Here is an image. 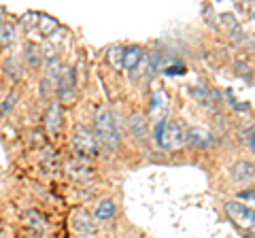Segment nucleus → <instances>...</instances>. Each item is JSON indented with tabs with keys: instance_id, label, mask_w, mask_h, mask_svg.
I'll use <instances>...</instances> for the list:
<instances>
[{
	"instance_id": "nucleus-1",
	"label": "nucleus",
	"mask_w": 255,
	"mask_h": 238,
	"mask_svg": "<svg viewBox=\"0 0 255 238\" xmlns=\"http://www.w3.org/2000/svg\"><path fill=\"white\" fill-rule=\"evenodd\" d=\"M94 136L98 140V145L102 147L105 153L115 151L119 145V134H117V125L115 119L111 115V111L107 107H98L94 115Z\"/></svg>"
},
{
	"instance_id": "nucleus-2",
	"label": "nucleus",
	"mask_w": 255,
	"mask_h": 238,
	"mask_svg": "<svg viewBox=\"0 0 255 238\" xmlns=\"http://www.w3.org/2000/svg\"><path fill=\"white\" fill-rule=\"evenodd\" d=\"M153 138H155V145L159 149H164V151H174V149H181L185 145V130H183L177 121L159 119V121H155Z\"/></svg>"
},
{
	"instance_id": "nucleus-3",
	"label": "nucleus",
	"mask_w": 255,
	"mask_h": 238,
	"mask_svg": "<svg viewBox=\"0 0 255 238\" xmlns=\"http://www.w3.org/2000/svg\"><path fill=\"white\" fill-rule=\"evenodd\" d=\"M73 149L79 160H92V157L98 155V140H96L94 132H90L85 125H79L75 128L73 134Z\"/></svg>"
},
{
	"instance_id": "nucleus-4",
	"label": "nucleus",
	"mask_w": 255,
	"mask_h": 238,
	"mask_svg": "<svg viewBox=\"0 0 255 238\" xmlns=\"http://www.w3.org/2000/svg\"><path fill=\"white\" fill-rule=\"evenodd\" d=\"M226 213L238 228H243V230H253L255 228V211L251 209V206L232 200V202H226Z\"/></svg>"
},
{
	"instance_id": "nucleus-5",
	"label": "nucleus",
	"mask_w": 255,
	"mask_h": 238,
	"mask_svg": "<svg viewBox=\"0 0 255 238\" xmlns=\"http://www.w3.org/2000/svg\"><path fill=\"white\" fill-rule=\"evenodd\" d=\"M55 94H58L62 105H68V102L75 100V96H77V73H75V68H64L62 70V77L58 81V87H55Z\"/></svg>"
},
{
	"instance_id": "nucleus-6",
	"label": "nucleus",
	"mask_w": 255,
	"mask_h": 238,
	"mask_svg": "<svg viewBox=\"0 0 255 238\" xmlns=\"http://www.w3.org/2000/svg\"><path fill=\"white\" fill-rule=\"evenodd\" d=\"M185 142L194 149H209L213 145V134L204 128H187L185 130Z\"/></svg>"
},
{
	"instance_id": "nucleus-7",
	"label": "nucleus",
	"mask_w": 255,
	"mask_h": 238,
	"mask_svg": "<svg viewBox=\"0 0 255 238\" xmlns=\"http://www.w3.org/2000/svg\"><path fill=\"white\" fill-rule=\"evenodd\" d=\"M230 179L236 181V183H247V181L255 179V164L247 162V160L236 162L232 168H230Z\"/></svg>"
},
{
	"instance_id": "nucleus-8",
	"label": "nucleus",
	"mask_w": 255,
	"mask_h": 238,
	"mask_svg": "<svg viewBox=\"0 0 255 238\" xmlns=\"http://www.w3.org/2000/svg\"><path fill=\"white\" fill-rule=\"evenodd\" d=\"M219 23H221V28L226 30V34L232 38L234 43H241L243 41V26L238 23V19L234 17L232 13H221L219 15Z\"/></svg>"
},
{
	"instance_id": "nucleus-9",
	"label": "nucleus",
	"mask_w": 255,
	"mask_h": 238,
	"mask_svg": "<svg viewBox=\"0 0 255 238\" xmlns=\"http://www.w3.org/2000/svg\"><path fill=\"white\" fill-rule=\"evenodd\" d=\"M189 94H191V98H194L198 105L204 107V109H213L215 105V94L209 90V87H204V85H189Z\"/></svg>"
},
{
	"instance_id": "nucleus-10",
	"label": "nucleus",
	"mask_w": 255,
	"mask_h": 238,
	"mask_svg": "<svg viewBox=\"0 0 255 238\" xmlns=\"http://www.w3.org/2000/svg\"><path fill=\"white\" fill-rule=\"evenodd\" d=\"M45 125H47V130H49L51 134H55L62 128V107H60V102H51V105L47 107Z\"/></svg>"
},
{
	"instance_id": "nucleus-11",
	"label": "nucleus",
	"mask_w": 255,
	"mask_h": 238,
	"mask_svg": "<svg viewBox=\"0 0 255 238\" xmlns=\"http://www.w3.org/2000/svg\"><path fill=\"white\" fill-rule=\"evenodd\" d=\"M142 49L138 45H130L124 49V70H128V73H134V70L138 68L140 60H142Z\"/></svg>"
},
{
	"instance_id": "nucleus-12",
	"label": "nucleus",
	"mask_w": 255,
	"mask_h": 238,
	"mask_svg": "<svg viewBox=\"0 0 255 238\" xmlns=\"http://www.w3.org/2000/svg\"><path fill=\"white\" fill-rule=\"evenodd\" d=\"M128 128H130V132H132L138 140H145L147 134H149L147 119H145V115H140V113H134L130 119H128Z\"/></svg>"
},
{
	"instance_id": "nucleus-13",
	"label": "nucleus",
	"mask_w": 255,
	"mask_h": 238,
	"mask_svg": "<svg viewBox=\"0 0 255 238\" xmlns=\"http://www.w3.org/2000/svg\"><path fill=\"white\" fill-rule=\"evenodd\" d=\"M66 170L73 174V177H77V179H90L94 174L90 162H87V160H79V157H75V160H70L66 164Z\"/></svg>"
},
{
	"instance_id": "nucleus-14",
	"label": "nucleus",
	"mask_w": 255,
	"mask_h": 238,
	"mask_svg": "<svg viewBox=\"0 0 255 238\" xmlns=\"http://www.w3.org/2000/svg\"><path fill=\"white\" fill-rule=\"evenodd\" d=\"M73 230L77 234H94L96 224L90 215H85V213H75L73 215Z\"/></svg>"
},
{
	"instance_id": "nucleus-15",
	"label": "nucleus",
	"mask_w": 255,
	"mask_h": 238,
	"mask_svg": "<svg viewBox=\"0 0 255 238\" xmlns=\"http://www.w3.org/2000/svg\"><path fill=\"white\" fill-rule=\"evenodd\" d=\"M23 60L30 68H38L43 64V47H38L36 43H28L23 47Z\"/></svg>"
},
{
	"instance_id": "nucleus-16",
	"label": "nucleus",
	"mask_w": 255,
	"mask_h": 238,
	"mask_svg": "<svg viewBox=\"0 0 255 238\" xmlns=\"http://www.w3.org/2000/svg\"><path fill=\"white\" fill-rule=\"evenodd\" d=\"M166 115V96L162 92H153V96H151V117L159 121V119H164Z\"/></svg>"
},
{
	"instance_id": "nucleus-17",
	"label": "nucleus",
	"mask_w": 255,
	"mask_h": 238,
	"mask_svg": "<svg viewBox=\"0 0 255 238\" xmlns=\"http://www.w3.org/2000/svg\"><path fill=\"white\" fill-rule=\"evenodd\" d=\"M26 224L32 228V230H38V232H45L47 230V219H45V215L43 213H38L36 209H28L26 211Z\"/></svg>"
},
{
	"instance_id": "nucleus-18",
	"label": "nucleus",
	"mask_w": 255,
	"mask_h": 238,
	"mask_svg": "<svg viewBox=\"0 0 255 238\" xmlns=\"http://www.w3.org/2000/svg\"><path fill=\"white\" fill-rule=\"evenodd\" d=\"M115 211H117L115 202L111 200V198H107V200H102L98 206H96L94 215H96V219H100V221H109L111 217L115 215Z\"/></svg>"
},
{
	"instance_id": "nucleus-19",
	"label": "nucleus",
	"mask_w": 255,
	"mask_h": 238,
	"mask_svg": "<svg viewBox=\"0 0 255 238\" xmlns=\"http://www.w3.org/2000/svg\"><path fill=\"white\" fill-rule=\"evenodd\" d=\"M36 30L41 32L43 36H51L55 30H58V21H55L53 17H49V15H45V13H41V17H38V26H36Z\"/></svg>"
},
{
	"instance_id": "nucleus-20",
	"label": "nucleus",
	"mask_w": 255,
	"mask_h": 238,
	"mask_svg": "<svg viewBox=\"0 0 255 238\" xmlns=\"http://www.w3.org/2000/svg\"><path fill=\"white\" fill-rule=\"evenodd\" d=\"M0 13H2V11H0ZM13 38H15V28H13L6 19L0 17V43H2V45H9Z\"/></svg>"
},
{
	"instance_id": "nucleus-21",
	"label": "nucleus",
	"mask_w": 255,
	"mask_h": 238,
	"mask_svg": "<svg viewBox=\"0 0 255 238\" xmlns=\"http://www.w3.org/2000/svg\"><path fill=\"white\" fill-rule=\"evenodd\" d=\"M109 62L117 70H124V47H119V45L111 47V49H109Z\"/></svg>"
},
{
	"instance_id": "nucleus-22",
	"label": "nucleus",
	"mask_w": 255,
	"mask_h": 238,
	"mask_svg": "<svg viewBox=\"0 0 255 238\" xmlns=\"http://www.w3.org/2000/svg\"><path fill=\"white\" fill-rule=\"evenodd\" d=\"M38 17H41V13H36V11H30V13H26L21 17V28L26 30V32H32V30H36V26H38Z\"/></svg>"
},
{
	"instance_id": "nucleus-23",
	"label": "nucleus",
	"mask_w": 255,
	"mask_h": 238,
	"mask_svg": "<svg viewBox=\"0 0 255 238\" xmlns=\"http://www.w3.org/2000/svg\"><path fill=\"white\" fill-rule=\"evenodd\" d=\"M4 73L9 75L13 81H17V79L21 77V66L17 64V60H15V58H9V60H6V62H4Z\"/></svg>"
},
{
	"instance_id": "nucleus-24",
	"label": "nucleus",
	"mask_w": 255,
	"mask_h": 238,
	"mask_svg": "<svg viewBox=\"0 0 255 238\" xmlns=\"http://www.w3.org/2000/svg\"><path fill=\"white\" fill-rule=\"evenodd\" d=\"M15 100H17V92H13L11 96L4 100V105H2V109H0V111H2V113H6V111H11V109H13V105H15Z\"/></svg>"
},
{
	"instance_id": "nucleus-25",
	"label": "nucleus",
	"mask_w": 255,
	"mask_h": 238,
	"mask_svg": "<svg viewBox=\"0 0 255 238\" xmlns=\"http://www.w3.org/2000/svg\"><path fill=\"white\" fill-rule=\"evenodd\" d=\"M236 70H238V75H247V77H251V68H249V66H245L243 62H236Z\"/></svg>"
},
{
	"instance_id": "nucleus-26",
	"label": "nucleus",
	"mask_w": 255,
	"mask_h": 238,
	"mask_svg": "<svg viewBox=\"0 0 255 238\" xmlns=\"http://www.w3.org/2000/svg\"><path fill=\"white\" fill-rule=\"evenodd\" d=\"M238 198H243V200H253L255 202V192H241Z\"/></svg>"
},
{
	"instance_id": "nucleus-27",
	"label": "nucleus",
	"mask_w": 255,
	"mask_h": 238,
	"mask_svg": "<svg viewBox=\"0 0 255 238\" xmlns=\"http://www.w3.org/2000/svg\"><path fill=\"white\" fill-rule=\"evenodd\" d=\"M247 145L255 149V132H253V134H249V136H247Z\"/></svg>"
},
{
	"instance_id": "nucleus-28",
	"label": "nucleus",
	"mask_w": 255,
	"mask_h": 238,
	"mask_svg": "<svg viewBox=\"0 0 255 238\" xmlns=\"http://www.w3.org/2000/svg\"><path fill=\"white\" fill-rule=\"evenodd\" d=\"M249 238H255V232H251V234H249Z\"/></svg>"
}]
</instances>
